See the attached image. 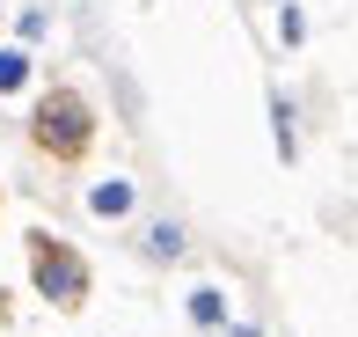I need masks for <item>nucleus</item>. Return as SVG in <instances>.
<instances>
[{
  "label": "nucleus",
  "instance_id": "nucleus-1",
  "mask_svg": "<svg viewBox=\"0 0 358 337\" xmlns=\"http://www.w3.org/2000/svg\"><path fill=\"white\" fill-rule=\"evenodd\" d=\"M29 139H37V154H52V162H80V154L95 147V103L80 88H44L37 110H29Z\"/></svg>",
  "mask_w": 358,
  "mask_h": 337
},
{
  "label": "nucleus",
  "instance_id": "nucleus-2",
  "mask_svg": "<svg viewBox=\"0 0 358 337\" xmlns=\"http://www.w3.org/2000/svg\"><path fill=\"white\" fill-rule=\"evenodd\" d=\"M29 286H37L59 315H80V308H88L95 271H88V256H80L73 242H59V235L37 228V235H29Z\"/></svg>",
  "mask_w": 358,
  "mask_h": 337
},
{
  "label": "nucleus",
  "instance_id": "nucleus-3",
  "mask_svg": "<svg viewBox=\"0 0 358 337\" xmlns=\"http://www.w3.org/2000/svg\"><path fill=\"white\" fill-rule=\"evenodd\" d=\"M132 205H139V191L124 184V176H110V184H95V191H88V213H95V220H124Z\"/></svg>",
  "mask_w": 358,
  "mask_h": 337
},
{
  "label": "nucleus",
  "instance_id": "nucleus-4",
  "mask_svg": "<svg viewBox=\"0 0 358 337\" xmlns=\"http://www.w3.org/2000/svg\"><path fill=\"white\" fill-rule=\"evenodd\" d=\"M29 67H37V59H29L22 44H0V95H22L29 88Z\"/></svg>",
  "mask_w": 358,
  "mask_h": 337
},
{
  "label": "nucleus",
  "instance_id": "nucleus-5",
  "mask_svg": "<svg viewBox=\"0 0 358 337\" xmlns=\"http://www.w3.org/2000/svg\"><path fill=\"white\" fill-rule=\"evenodd\" d=\"M146 256H154V264H176V256H183V228H176V220H154V228H146Z\"/></svg>",
  "mask_w": 358,
  "mask_h": 337
},
{
  "label": "nucleus",
  "instance_id": "nucleus-6",
  "mask_svg": "<svg viewBox=\"0 0 358 337\" xmlns=\"http://www.w3.org/2000/svg\"><path fill=\"white\" fill-rule=\"evenodd\" d=\"M15 37H22V52L44 44V37H52V15H44V8H22V15H15Z\"/></svg>",
  "mask_w": 358,
  "mask_h": 337
},
{
  "label": "nucleus",
  "instance_id": "nucleus-7",
  "mask_svg": "<svg viewBox=\"0 0 358 337\" xmlns=\"http://www.w3.org/2000/svg\"><path fill=\"white\" fill-rule=\"evenodd\" d=\"M190 315H198V323L213 330V323H227V301L213 294V286H198V294H190Z\"/></svg>",
  "mask_w": 358,
  "mask_h": 337
},
{
  "label": "nucleus",
  "instance_id": "nucleus-8",
  "mask_svg": "<svg viewBox=\"0 0 358 337\" xmlns=\"http://www.w3.org/2000/svg\"><path fill=\"white\" fill-rule=\"evenodd\" d=\"M0 323H8V294H0Z\"/></svg>",
  "mask_w": 358,
  "mask_h": 337
},
{
  "label": "nucleus",
  "instance_id": "nucleus-9",
  "mask_svg": "<svg viewBox=\"0 0 358 337\" xmlns=\"http://www.w3.org/2000/svg\"><path fill=\"white\" fill-rule=\"evenodd\" d=\"M0 22H8V8H0Z\"/></svg>",
  "mask_w": 358,
  "mask_h": 337
}]
</instances>
